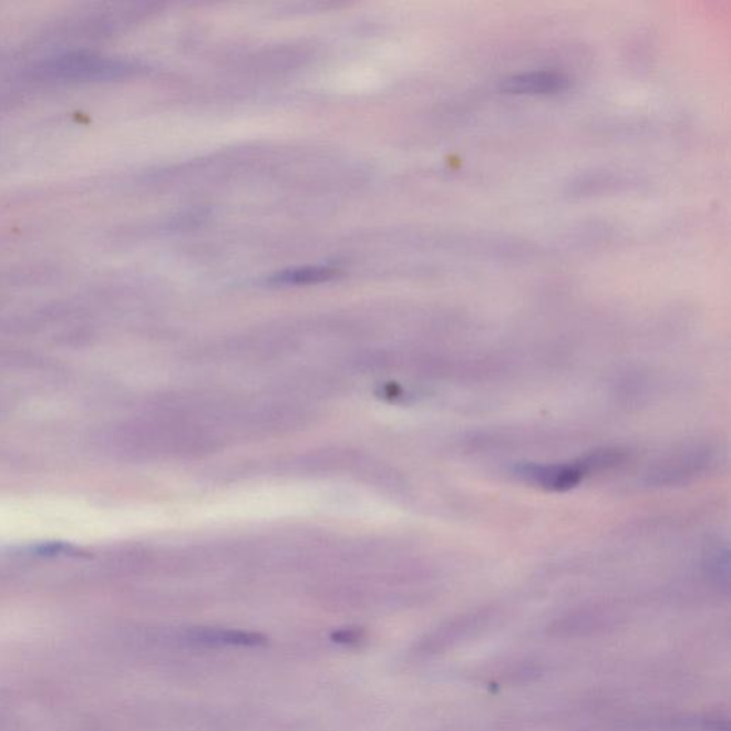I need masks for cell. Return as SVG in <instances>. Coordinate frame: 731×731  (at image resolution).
Here are the masks:
<instances>
[{
  "instance_id": "obj_1",
  "label": "cell",
  "mask_w": 731,
  "mask_h": 731,
  "mask_svg": "<svg viewBox=\"0 0 731 731\" xmlns=\"http://www.w3.org/2000/svg\"><path fill=\"white\" fill-rule=\"evenodd\" d=\"M586 471H589V469H587L585 461L575 464L531 463L516 467V474L522 481L550 492L570 491L581 482Z\"/></svg>"
},
{
  "instance_id": "obj_2",
  "label": "cell",
  "mask_w": 731,
  "mask_h": 731,
  "mask_svg": "<svg viewBox=\"0 0 731 731\" xmlns=\"http://www.w3.org/2000/svg\"><path fill=\"white\" fill-rule=\"evenodd\" d=\"M570 86V79L556 71L516 73L501 82V89L515 95H555Z\"/></svg>"
},
{
  "instance_id": "obj_3",
  "label": "cell",
  "mask_w": 731,
  "mask_h": 731,
  "mask_svg": "<svg viewBox=\"0 0 731 731\" xmlns=\"http://www.w3.org/2000/svg\"><path fill=\"white\" fill-rule=\"evenodd\" d=\"M48 71L71 78H107L125 72L126 66L109 59L76 54V56L59 59L49 66Z\"/></svg>"
},
{
  "instance_id": "obj_4",
  "label": "cell",
  "mask_w": 731,
  "mask_h": 731,
  "mask_svg": "<svg viewBox=\"0 0 731 731\" xmlns=\"http://www.w3.org/2000/svg\"><path fill=\"white\" fill-rule=\"evenodd\" d=\"M191 639L202 645L259 646L265 637L246 631L202 629L191 634Z\"/></svg>"
},
{
  "instance_id": "obj_5",
  "label": "cell",
  "mask_w": 731,
  "mask_h": 731,
  "mask_svg": "<svg viewBox=\"0 0 731 731\" xmlns=\"http://www.w3.org/2000/svg\"><path fill=\"white\" fill-rule=\"evenodd\" d=\"M334 274L336 271L329 268H308L289 271V274H281L276 280L280 281V284H312V281L332 278Z\"/></svg>"
},
{
  "instance_id": "obj_6",
  "label": "cell",
  "mask_w": 731,
  "mask_h": 731,
  "mask_svg": "<svg viewBox=\"0 0 731 731\" xmlns=\"http://www.w3.org/2000/svg\"><path fill=\"white\" fill-rule=\"evenodd\" d=\"M334 639L336 641H340V644H350V641L358 639V637H356L354 631L344 630L336 634Z\"/></svg>"
}]
</instances>
